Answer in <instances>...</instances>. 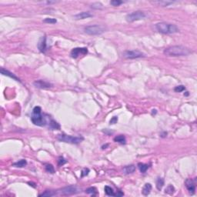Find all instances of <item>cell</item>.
<instances>
[{
  "label": "cell",
  "instance_id": "obj_1",
  "mask_svg": "<svg viewBox=\"0 0 197 197\" xmlns=\"http://www.w3.org/2000/svg\"><path fill=\"white\" fill-rule=\"evenodd\" d=\"M163 53L166 56H186L192 53V50L183 46H173L166 48Z\"/></svg>",
  "mask_w": 197,
  "mask_h": 197
},
{
  "label": "cell",
  "instance_id": "obj_2",
  "mask_svg": "<svg viewBox=\"0 0 197 197\" xmlns=\"http://www.w3.org/2000/svg\"><path fill=\"white\" fill-rule=\"evenodd\" d=\"M155 27L159 33L163 34H174L180 31L179 28L176 25L165 22L156 23Z\"/></svg>",
  "mask_w": 197,
  "mask_h": 197
},
{
  "label": "cell",
  "instance_id": "obj_3",
  "mask_svg": "<svg viewBox=\"0 0 197 197\" xmlns=\"http://www.w3.org/2000/svg\"><path fill=\"white\" fill-rule=\"evenodd\" d=\"M57 139L60 142H64L66 143H71V144H78L83 140L82 137L72 136H69V135H66V134L59 135L57 136Z\"/></svg>",
  "mask_w": 197,
  "mask_h": 197
},
{
  "label": "cell",
  "instance_id": "obj_4",
  "mask_svg": "<svg viewBox=\"0 0 197 197\" xmlns=\"http://www.w3.org/2000/svg\"><path fill=\"white\" fill-rule=\"evenodd\" d=\"M85 33L90 35H98L105 32V29L98 25H93L85 27Z\"/></svg>",
  "mask_w": 197,
  "mask_h": 197
},
{
  "label": "cell",
  "instance_id": "obj_5",
  "mask_svg": "<svg viewBox=\"0 0 197 197\" xmlns=\"http://www.w3.org/2000/svg\"><path fill=\"white\" fill-rule=\"evenodd\" d=\"M146 17V13L144 12L136 11V12H133V13L128 14L126 16V19L129 22H135V21H139V20L144 19Z\"/></svg>",
  "mask_w": 197,
  "mask_h": 197
},
{
  "label": "cell",
  "instance_id": "obj_6",
  "mask_svg": "<svg viewBox=\"0 0 197 197\" xmlns=\"http://www.w3.org/2000/svg\"><path fill=\"white\" fill-rule=\"evenodd\" d=\"M122 56L126 59H139V58H144L146 57V55L139 51V50H129V51H125L122 53Z\"/></svg>",
  "mask_w": 197,
  "mask_h": 197
},
{
  "label": "cell",
  "instance_id": "obj_7",
  "mask_svg": "<svg viewBox=\"0 0 197 197\" xmlns=\"http://www.w3.org/2000/svg\"><path fill=\"white\" fill-rule=\"evenodd\" d=\"M31 120L35 126H44L46 125V120L44 116L41 114H33L31 117Z\"/></svg>",
  "mask_w": 197,
  "mask_h": 197
},
{
  "label": "cell",
  "instance_id": "obj_8",
  "mask_svg": "<svg viewBox=\"0 0 197 197\" xmlns=\"http://www.w3.org/2000/svg\"><path fill=\"white\" fill-rule=\"evenodd\" d=\"M79 192V189L76 186H69L61 189V193L64 196H70Z\"/></svg>",
  "mask_w": 197,
  "mask_h": 197
},
{
  "label": "cell",
  "instance_id": "obj_9",
  "mask_svg": "<svg viewBox=\"0 0 197 197\" xmlns=\"http://www.w3.org/2000/svg\"><path fill=\"white\" fill-rule=\"evenodd\" d=\"M33 85L36 88L41 89H50V88H52L53 86L52 84H51V83H49L48 82H46L44 80H41V79L35 81L33 82Z\"/></svg>",
  "mask_w": 197,
  "mask_h": 197
},
{
  "label": "cell",
  "instance_id": "obj_10",
  "mask_svg": "<svg viewBox=\"0 0 197 197\" xmlns=\"http://www.w3.org/2000/svg\"><path fill=\"white\" fill-rule=\"evenodd\" d=\"M88 53V49L86 48H75L71 51L70 56L73 59L78 58L80 55H85Z\"/></svg>",
  "mask_w": 197,
  "mask_h": 197
},
{
  "label": "cell",
  "instance_id": "obj_11",
  "mask_svg": "<svg viewBox=\"0 0 197 197\" xmlns=\"http://www.w3.org/2000/svg\"><path fill=\"white\" fill-rule=\"evenodd\" d=\"M185 186L189 193L194 194L196 191V180H193L192 179H187L185 181Z\"/></svg>",
  "mask_w": 197,
  "mask_h": 197
},
{
  "label": "cell",
  "instance_id": "obj_12",
  "mask_svg": "<svg viewBox=\"0 0 197 197\" xmlns=\"http://www.w3.org/2000/svg\"><path fill=\"white\" fill-rule=\"evenodd\" d=\"M38 48L41 52H45V51L46 49V36L41 37V39H39V43H38Z\"/></svg>",
  "mask_w": 197,
  "mask_h": 197
},
{
  "label": "cell",
  "instance_id": "obj_13",
  "mask_svg": "<svg viewBox=\"0 0 197 197\" xmlns=\"http://www.w3.org/2000/svg\"><path fill=\"white\" fill-rule=\"evenodd\" d=\"M90 17H93V15L89 13V12H82V13H80L77 15H76L74 18L76 20H79V19H88V18H90Z\"/></svg>",
  "mask_w": 197,
  "mask_h": 197
},
{
  "label": "cell",
  "instance_id": "obj_14",
  "mask_svg": "<svg viewBox=\"0 0 197 197\" xmlns=\"http://www.w3.org/2000/svg\"><path fill=\"white\" fill-rule=\"evenodd\" d=\"M1 73L3 75V76H9V77H10V78H12V79H15L16 81H18V82H20V80H19V79L16 77L13 73H12V72H10L9 71H8V70H6V69H3V68H2L1 69Z\"/></svg>",
  "mask_w": 197,
  "mask_h": 197
},
{
  "label": "cell",
  "instance_id": "obj_15",
  "mask_svg": "<svg viewBox=\"0 0 197 197\" xmlns=\"http://www.w3.org/2000/svg\"><path fill=\"white\" fill-rule=\"evenodd\" d=\"M152 190V185L150 183H146L143 188V190H142V193L144 195V196H148L150 192Z\"/></svg>",
  "mask_w": 197,
  "mask_h": 197
},
{
  "label": "cell",
  "instance_id": "obj_16",
  "mask_svg": "<svg viewBox=\"0 0 197 197\" xmlns=\"http://www.w3.org/2000/svg\"><path fill=\"white\" fill-rule=\"evenodd\" d=\"M135 170H136V166L134 165H126L123 168V173L125 174H131L135 172Z\"/></svg>",
  "mask_w": 197,
  "mask_h": 197
},
{
  "label": "cell",
  "instance_id": "obj_17",
  "mask_svg": "<svg viewBox=\"0 0 197 197\" xmlns=\"http://www.w3.org/2000/svg\"><path fill=\"white\" fill-rule=\"evenodd\" d=\"M114 141L116 142V143H119L120 144H126V137L122 135H119V136H117L114 138Z\"/></svg>",
  "mask_w": 197,
  "mask_h": 197
},
{
  "label": "cell",
  "instance_id": "obj_18",
  "mask_svg": "<svg viewBox=\"0 0 197 197\" xmlns=\"http://www.w3.org/2000/svg\"><path fill=\"white\" fill-rule=\"evenodd\" d=\"M149 165L147 164H144V163H138V168L139 169V171L142 173H145L147 169H149Z\"/></svg>",
  "mask_w": 197,
  "mask_h": 197
},
{
  "label": "cell",
  "instance_id": "obj_19",
  "mask_svg": "<svg viewBox=\"0 0 197 197\" xmlns=\"http://www.w3.org/2000/svg\"><path fill=\"white\" fill-rule=\"evenodd\" d=\"M49 128L52 130H59L60 125L55 120H51L49 122Z\"/></svg>",
  "mask_w": 197,
  "mask_h": 197
},
{
  "label": "cell",
  "instance_id": "obj_20",
  "mask_svg": "<svg viewBox=\"0 0 197 197\" xmlns=\"http://www.w3.org/2000/svg\"><path fill=\"white\" fill-rule=\"evenodd\" d=\"M27 165V162L26 160L25 159H21L19 161H18L16 163H14L13 165L15 166V167H19V168H22V167H25L26 165Z\"/></svg>",
  "mask_w": 197,
  "mask_h": 197
},
{
  "label": "cell",
  "instance_id": "obj_21",
  "mask_svg": "<svg viewBox=\"0 0 197 197\" xmlns=\"http://www.w3.org/2000/svg\"><path fill=\"white\" fill-rule=\"evenodd\" d=\"M164 186V180L163 178H158L156 180V188L158 190H161Z\"/></svg>",
  "mask_w": 197,
  "mask_h": 197
},
{
  "label": "cell",
  "instance_id": "obj_22",
  "mask_svg": "<svg viewBox=\"0 0 197 197\" xmlns=\"http://www.w3.org/2000/svg\"><path fill=\"white\" fill-rule=\"evenodd\" d=\"M165 193L169 195H173L175 193V188L173 185H169L165 189Z\"/></svg>",
  "mask_w": 197,
  "mask_h": 197
},
{
  "label": "cell",
  "instance_id": "obj_23",
  "mask_svg": "<svg viewBox=\"0 0 197 197\" xmlns=\"http://www.w3.org/2000/svg\"><path fill=\"white\" fill-rule=\"evenodd\" d=\"M105 193H106V194L108 195V196H115V193H114L113 189L110 186H105Z\"/></svg>",
  "mask_w": 197,
  "mask_h": 197
},
{
  "label": "cell",
  "instance_id": "obj_24",
  "mask_svg": "<svg viewBox=\"0 0 197 197\" xmlns=\"http://www.w3.org/2000/svg\"><path fill=\"white\" fill-rule=\"evenodd\" d=\"M56 194V192H53V191H51V190H46V191H45L44 193H42V194H40L39 195V196H55Z\"/></svg>",
  "mask_w": 197,
  "mask_h": 197
},
{
  "label": "cell",
  "instance_id": "obj_25",
  "mask_svg": "<svg viewBox=\"0 0 197 197\" xmlns=\"http://www.w3.org/2000/svg\"><path fill=\"white\" fill-rule=\"evenodd\" d=\"M85 193H88V194H91V195L94 196V195L96 194L97 190H96V189L95 187H89V188H88V189L85 190Z\"/></svg>",
  "mask_w": 197,
  "mask_h": 197
},
{
  "label": "cell",
  "instance_id": "obj_26",
  "mask_svg": "<svg viewBox=\"0 0 197 197\" xmlns=\"http://www.w3.org/2000/svg\"><path fill=\"white\" fill-rule=\"evenodd\" d=\"M91 8L94 9H103V5L100 2H95V3L92 4Z\"/></svg>",
  "mask_w": 197,
  "mask_h": 197
},
{
  "label": "cell",
  "instance_id": "obj_27",
  "mask_svg": "<svg viewBox=\"0 0 197 197\" xmlns=\"http://www.w3.org/2000/svg\"><path fill=\"white\" fill-rule=\"evenodd\" d=\"M45 168H46V172H48V173H55V169H54V167H53V165H51V164L46 165Z\"/></svg>",
  "mask_w": 197,
  "mask_h": 197
},
{
  "label": "cell",
  "instance_id": "obj_28",
  "mask_svg": "<svg viewBox=\"0 0 197 197\" xmlns=\"http://www.w3.org/2000/svg\"><path fill=\"white\" fill-rule=\"evenodd\" d=\"M43 22L46 23H49V24H55L57 22V20L53 18H46L43 20Z\"/></svg>",
  "mask_w": 197,
  "mask_h": 197
},
{
  "label": "cell",
  "instance_id": "obj_29",
  "mask_svg": "<svg viewBox=\"0 0 197 197\" xmlns=\"http://www.w3.org/2000/svg\"><path fill=\"white\" fill-rule=\"evenodd\" d=\"M186 89V88H185V86L184 85H178V86H176L175 87V89H174V91L176 92V93H181V92H182V91H184Z\"/></svg>",
  "mask_w": 197,
  "mask_h": 197
},
{
  "label": "cell",
  "instance_id": "obj_30",
  "mask_svg": "<svg viewBox=\"0 0 197 197\" xmlns=\"http://www.w3.org/2000/svg\"><path fill=\"white\" fill-rule=\"evenodd\" d=\"M123 2L122 1H119V0H113L110 2V4L113 6H119V5H121Z\"/></svg>",
  "mask_w": 197,
  "mask_h": 197
},
{
  "label": "cell",
  "instance_id": "obj_31",
  "mask_svg": "<svg viewBox=\"0 0 197 197\" xmlns=\"http://www.w3.org/2000/svg\"><path fill=\"white\" fill-rule=\"evenodd\" d=\"M33 114H41L42 112V109L39 106H35L33 109Z\"/></svg>",
  "mask_w": 197,
  "mask_h": 197
},
{
  "label": "cell",
  "instance_id": "obj_32",
  "mask_svg": "<svg viewBox=\"0 0 197 197\" xmlns=\"http://www.w3.org/2000/svg\"><path fill=\"white\" fill-rule=\"evenodd\" d=\"M66 160L63 158V157H62V156H60L59 158V160H58V164L59 165H63L64 164H66Z\"/></svg>",
  "mask_w": 197,
  "mask_h": 197
},
{
  "label": "cell",
  "instance_id": "obj_33",
  "mask_svg": "<svg viewBox=\"0 0 197 197\" xmlns=\"http://www.w3.org/2000/svg\"><path fill=\"white\" fill-rule=\"evenodd\" d=\"M89 169L85 168V169H82V173H81V176H82V177L86 176H88V175H89Z\"/></svg>",
  "mask_w": 197,
  "mask_h": 197
},
{
  "label": "cell",
  "instance_id": "obj_34",
  "mask_svg": "<svg viewBox=\"0 0 197 197\" xmlns=\"http://www.w3.org/2000/svg\"><path fill=\"white\" fill-rule=\"evenodd\" d=\"M155 3H157V4H159L161 5H168L171 3H173V2H165V1H159V2H155Z\"/></svg>",
  "mask_w": 197,
  "mask_h": 197
},
{
  "label": "cell",
  "instance_id": "obj_35",
  "mask_svg": "<svg viewBox=\"0 0 197 197\" xmlns=\"http://www.w3.org/2000/svg\"><path fill=\"white\" fill-rule=\"evenodd\" d=\"M117 122H118V117H116V116H114V117H113L111 119H110V121H109V123L110 124H112V125H113V124H115V123H117Z\"/></svg>",
  "mask_w": 197,
  "mask_h": 197
}]
</instances>
